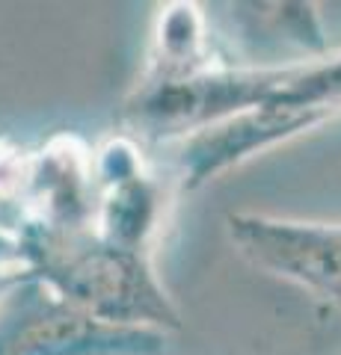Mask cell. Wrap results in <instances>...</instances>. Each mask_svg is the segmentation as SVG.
I'll list each match as a JSON object with an SVG mask.
<instances>
[{
    "mask_svg": "<svg viewBox=\"0 0 341 355\" xmlns=\"http://www.w3.org/2000/svg\"><path fill=\"white\" fill-rule=\"evenodd\" d=\"M33 279L65 305L104 323L181 329L178 311L155 275L151 252L113 249L92 231L81 237H51L42 231Z\"/></svg>",
    "mask_w": 341,
    "mask_h": 355,
    "instance_id": "cell-1",
    "label": "cell"
},
{
    "mask_svg": "<svg viewBox=\"0 0 341 355\" xmlns=\"http://www.w3.org/2000/svg\"><path fill=\"white\" fill-rule=\"evenodd\" d=\"M167 331L113 326L65 305L36 279L0 293V355H163Z\"/></svg>",
    "mask_w": 341,
    "mask_h": 355,
    "instance_id": "cell-2",
    "label": "cell"
},
{
    "mask_svg": "<svg viewBox=\"0 0 341 355\" xmlns=\"http://www.w3.org/2000/svg\"><path fill=\"white\" fill-rule=\"evenodd\" d=\"M235 252L256 270L341 308V222L228 214Z\"/></svg>",
    "mask_w": 341,
    "mask_h": 355,
    "instance_id": "cell-3",
    "label": "cell"
},
{
    "mask_svg": "<svg viewBox=\"0 0 341 355\" xmlns=\"http://www.w3.org/2000/svg\"><path fill=\"white\" fill-rule=\"evenodd\" d=\"M326 121L333 119L315 113V110H294L279 104H267L235 119L217 121L211 128L178 139V148L169 160V184L178 193L199 190L211 178L235 169L256 154L276 148L300 133L321 128Z\"/></svg>",
    "mask_w": 341,
    "mask_h": 355,
    "instance_id": "cell-4",
    "label": "cell"
},
{
    "mask_svg": "<svg viewBox=\"0 0 341 355\" xmlns=\"http://www.w3.org/2000/svg\"><path fill=\"white\" fill-rule=\"evenodd\" d=\"M95 187L92 234L113 249L151 252L167 210V184L146 169L137 142L119 137L98 151Z\"/></svg>",
    "mask_w": 341,
    "mask_h": 355,
    "instance_id": "cell-5",
    "label": "cell"
},
{
    "mask_svg": "<svg viewBox=\"0 0 341 355\" xmlns=\"http://www.w3.org/2000/svg\"><path fill=\"white\" fill-rule=\"evenodd\" d=\"M95 160L78 137L60 133L33 154L21 214L51 237H81L95 222Z\"/></svg>",
    "mask_w": 341,
    "mask_h": 355,
    "instance_id": "cell-6",
    "label": "cell"
},
{
    "mask_svg": "<svg viewBox=\"0 0 341 355\" xmlns=\"http://www.w3.org/2000/svg\"><path fill=\"white\" fill-rule=\"evenodd\" d=\"M208 60V30L196 3H169L160 9L155 27V48L142 80H181L211 69Z\"/></svg>",
    "mask_w": 341,
    "mask_h": 355,
    "instance_id": "cell-7",
    "label": "cell"
},
{
    "mask_svg": "<svg viewBox=\"0 0 341 355\" xmlns=\"http://www.w3.org/2000/svg\"><path fill=\"white\" fill-rule=\"evenodd\" d=\"M279 107L315 110L329 119L341 116V51L324 57L285 62V83L279 92Z\"/></svg>",
    "mask_w": 341,
    "mask_h": 355,
    "instance_id": "cell-8",
    "label": "cell"
},
{
    "mask_svg": "<svg viewBox=\"0 0 341 355\" xmlns=\"http://www.w3.org/2000/svg\"><path fill=\"white\" fill-rule=\"evenodd\" d=\"M33 154L21 151L9 139H0V207L21 205L30 181Z\"/></svg>",
    "mask_w": 341,
    "mask_h": 355,
    "instance_id": "cell-9",
    "label": "cell"
}]
</instances>
